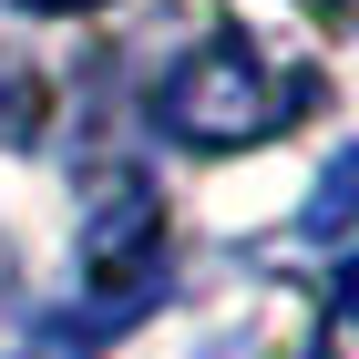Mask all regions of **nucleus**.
<instances>
[{
  "instance_id": "f257e3e1",
  "label": "nucleus",
  "mask_w": 359,
  "mask_h": 359,
  "mask_svg": "<svg viewBox=\"0 0 359 359\" xmlns=\"http://www.w3.org/2000/svg\"><path fill=\"white\" fill-rule=\"evenodd\" d=\"M287 103H298V83H277L267 52H257L247 31H226V21L205 41H185L175 72L154 83V123L175 144H195V154H236V144L287 134Z\"/></svg>"
},
{
  "instance_id": "f03ea898",
  "label": "nucleus",
  "mask_w": 359,
  "mask_h": 359,
  "mask_svg": "<svg viewBox=\"0 0 359 359\" xmlns=\"http://www.w3.org/2000/svg\"><path fill=\"white\" fill-rule=\"evenodd\" d=\"M83 287H93V329H134L144 308L165 298V205H154L144 175H113V185L93 195Z\"/></svg>"
},
{
  "instance_id": "7ed1b4c3",
  "label": "nucleus",
  "mask_w": 359,
  "mask_h": 359,
  "mask_svg": "<svg viewBox=\"0 0 359 359\" xmlns=\"http://www.w3.org/2000/svg\"><path fill=\"white\" fill-rule=\"evenodd\" d=\"M349 195H359V154H339V165L318 175V195H308V236H339V226H349Z\"/></svg>"
},
{
  "instance_id": "20e7f679",
  "label": "nucleus",
  "mask_w": 359,
  "mask_h": 359,
  "mask_svg": "<svg viewBox=\"0 0 359 359\" xmlns=\"http://www.w3.org/2000/svg\"><path fill=\"white\" fill-rule=\"evenodd\" d=\"M31 113H41V83L0 72V134H31Z\"/></svg>"
},
{
  "instance_id": "39448f33",
  "label": "nucleus",
  "mask_w": 359,
  "mask_h": 359,
  "mask_svg": "<svg viewBox=\"0 0 359 359\" xmlns=\"http://www.w3.org/2000/svg\"><path fill=\"white\" fill-rule=\"evenodd\" d=\"M11 11H31V21H72V11H103V0H11Z\"/></svg>"
}]
</instances>
